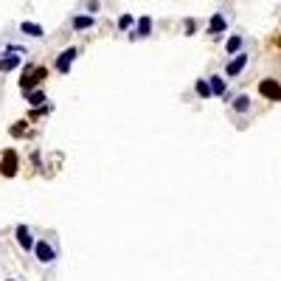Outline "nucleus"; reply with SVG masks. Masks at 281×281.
<instances>
[{"instance_id": "f257e3e1", "label": "nucleus", "mask_w": 281, "mask_h": 281, "mask_svg": "<svg viewBox=\"0 0 281 281\" xmlns=\"http://www.w3.org/2000/svg\"><path fill=\"white\" fill-rule=\"evenodd\" d=\"M48 76V67H34V71H28V74H23V79H20V93L23 96H28V93H34V87L40 85V82Z\"/></svg>"}, {"instance_id": "f03ea898", "label": "nucleus", "mask_w": 281, "mask_h": 281, "mask_svg": "<svg viewBox=\"0 0 281 281\" xmlns=\"http://www.w3.org/2000/svg\"><path fill=\"white\" fill-rule=\"evenodd\" d=\"M34 256H37V262L43 264H51L56 259V248L51 242H45V239H40L37 244H34Z\"/></svg>"}, {"instance_id": "7ed1b4c3", "label": "nucleus", "mask_w": 281, "mask_h": 281, "mask_svg": "<svg viewBox=\"0 0 281 281\" xmlns=\"http://www.w3.org/2000/svg\"><path fill=\"white\" fill-rule=\"evenodd\" d=\"M20 65H23V56L14 54L12 48H9L6 54L0 56V74H12V71H17Z\"/></svg>"}, {"instance_id": "20e7f679", "label": "nucleus", "mask_w": 281, "mask_h": 281, "mask_svg": "<svg viewBox=\"0 0 281 281\" xmlns=\"http://www.w3.org/2000/svg\"><path fill=\"white\" fill-rule=\"evenodd\" d=\"M76 54H79V48H74V45L62 51V54L56 56V71H59V74H67L71 65H74V59H76Z\"/></svg>"}, {"instance_id": "39448f33", "label": "nucleus", "mask_w": 281, "mask_h": 281, "mask_svg": "<svg viewBox=\"0 0 281 281\" xmlns=\"http://www.w3.org/2000/svg\"><path fill=\"white\" fill-rule=\"evenodd\" d=\"M244 67H248V54H236L231 62H228V67H225V76H228V79H236V76L242 74Z\"/></svg>"}, {"instance_id": "423d86ee", "label": "nucleus", "mask_w": 281, "mask_h": 281, "mask_svg": "<svg viewBox=\"0 0 281 281\" xmlns=\"http://www.w3.org/2000/svg\"><path fill=\"white\" fill-rule=\"evenodd\" d=\"M14 239H17V244L23 248V251H34V236H31V231H28V225H17L14 228Z\"/></svg>"}, {"instance_id": "0eeeda50", "label": "nucleus", "mask_w": 281, "mask_h": 281, "mask_svg": "<svg viewBox=\"0 0 281 281\" xmlns=\"http://www.w3.org/2000/svg\"><path fill=\"white\" fill-rule=\"evenodd\" d=\"M152 34V17L149 14H144V17H138V23H135V31H132V40H144Z\"/></svg>"}, {"instance_id": "6e6552de", "label": "nucleus", "mask_w": 281, "mask_h": 281, "mask_svg": "<svg viewBox=\"0 0 281 281\" xmlns=\"http://www.w3.org/2000/svg\"><path fill=\"white\" fill-rule=\"evenodd\" d=\"M0 169H3L6 178H14V171H17V152H14V149H6V152H3V163H0Z\"/></svg>"}, {"instance_id": "1a4fd4ad", "label": "nucleus", "mask_w": 281, "mask_h": 281, "mask_svg": "<svg viewBox=\"0 0 281 281\" xmlns=\"http://www.w3.org/2000/svg\"><path fill=\"white\" fill-rule=\"evenodd\" d=\"M259 90H262V96L273 98V101H281V85L275 79H264L262 85H259Z\"/></svg>"}, {"instance_id": "9d476101", "label": "nucleus", "mask_w": 281, "mask_h": 281, "mask_svg": "<svg viewBox=\"0 0 281 281\" xmlns=\"http://www.w3.org/2000/svg\"><path fill=\"white\" fill-rule=\"evenodd\" d=\"M225 28H228V20H225V14H222V12L211 14V20H208V34H222Z\"/></svg>"}, {"instance_id": "9b49d317", "label": "nucleus", "mask_w": 281, "mask_h": 281, "mask_svg": "<svg viewBox=\"0 0 281 281\" xmlns=\"http://www.w3.org/2000/svg\"><path fill=\"white\" fill-rule=\"evenodd\" d=\"M71 25H74V31H87L96 25V17L93 14H76L74 20H71Z\"/></svg>"}, {"instance_id": "f8f14e48", "label": "nucleus", "mask_w": 281, "mask_h": 281, "mask_svg": "<svg viewBox=\"0 0 281 281\" xmlns=\"http://www.w3.org/2000/svg\"><path fill=\"white\" fill-rule=\"evenodd\" d=\"M242 45H244L242 34H231V37L225 40V54H231V56L242 54Z\"/></svg>"}, {"instance_id": "ddd939ff", "label": "nucleus", "mask_w": 281, "mask_h": 281, "mask_svg": "<svg viewBox=\"0 0 281 281\" xmlns=\"http://www.w3.org/2000/svg\"><path fill=\"white\" fill-rule=\"evenodd\" d=\"M20 31H23L25 37H34V40H40L45 34L43 25H40V23H28V20H23V23H20Z\"/></svg>"}, {"instance_id": "4468645a", "label": "nucleus", "mask_w": 281, "mask_h": 281, "mask_svg": "<svg viewBox=\"0 0 281 281\" xmlns=\"http://www.w3.org/2000/svg\"><path fill=\"white\" fill-rule=\"evenodd\" d=\"M208 85H211V93L214 96H228V85L222 76H208Z\"/></svg>"}, {"instance_id": "2eb2a0df", "label": "nucleus", "mask_w": 281, "mask_h": 281, "mask_svg": "<svg viewBox=\"0 0 281 281\" xmlns=\"http://www.w3.org/2000/svg\"><path fill=\"white\" fill-rule=\"evenodd\" d=\"M231 107H233V113H248L251 110V96H248V93H239L231 101Z\"/></svg>"}, {"instance_id": "dca6fc26", "label": "nucleus", "mask_w": 281, "mask_h": 281, "mask_svg": "<svg viewBox=\"0 0 281 281\" xmlns=\"http://www.w3.org/2000/svg\"><path fill=\"white\" fill-rule=\"evenodd\" d=\"M194 90H197V96H202V98H208V96H214V93H211V85H208V79H197V85H194Z\"/></svg>"}, {"instance_id": "f3484780", "label": "nucleus", "mask_w": 281, "mask_h": 281, "mask_svg": "<svg viewBox=\"0 0 281 281\" xmlns=\"http://www.w3.org/2000/svg\"><path fill=\"white\" fill-rule=\"evenodd\" d=\"M25 98H28V104H31V107H40V104H45V101H48V98H45V90H34V93H28Z\"/></svg>"}, {"instance_id": "a211bd4d", "label": "nucleus", "mask_w": 281, "mask_h": 281, "mask_svg": "<svg viewBox=\"0 0 281 281\" xmlns=\"http://www.w3.org/2000/svg\"><path fill=\"white\" fill-rule=\"evenodd\" d=\"M132 23H135V17H132V14H121V17H118V28H121V31H127Z\"/></svg>"}, {"instance_id": "6ab92c4d", "label": "nucleus", "mask_w": 281, "mask_h": 281, "mask_svg": "<svg viewBox=\"0 0 281 281\" xmlns=\"http://www.w3.org/2000/svg\"><path fill=\"white\" fill-rule=\"evenodd\" d=\"M186 34H194V20H186Z\"/></svg>"}, {"instance_id": "aec40b11", "label": "nucleus", "mask_w": 281, "mask_h": 281, "mask_svg": "<svg viewBox=\"0 0 281 281\" xmlns=\"http://www.w3.org/2000/svg\"><path fill=\"white\" fill-rule=\"evenodd\" d=\"M87 12H98V0H90V3H87Z\"/></svg>"}, {"instance_id": "412c9836", "label": "nucleus", "mask_w": 281, "mask_h": 281, "mask_svg": "<svg viewBox=\"0 0 281 281\" xmlns=\"http://www.w3.org/2000/svg\"><path fill=\"white\" fill-rule=\"evenodd\" d=\"M6 281H17V278H6Z\"/></svg>"}]
</instances>
